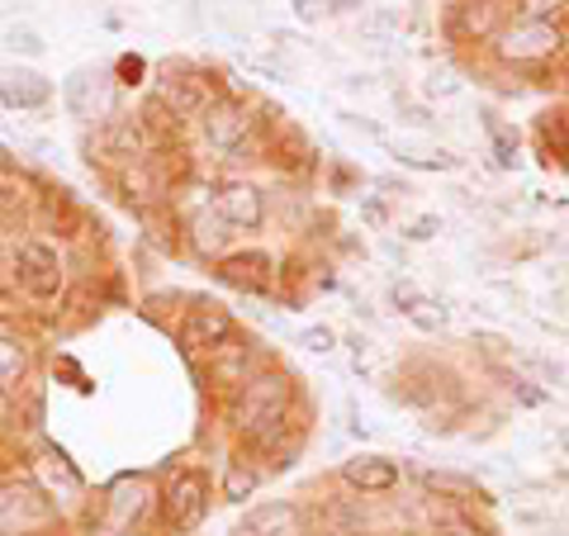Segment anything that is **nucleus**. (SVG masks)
Returning a JSON list of instances; mask_svg holds the SVG:
<instances>
[{"instance_id":"nucleus-1","label":"nucleus","mask_w":569,"mask_h":536,"mask_svg":"<svg viewBox=\"0 0 569 536\" xmlns=\"http://www.w3.org/2000/svg\"><path fill=\"white\" fill-rule=\"evenodd\" d=\"M290 404H295V380L284 370H257L252 380H247L233 399H228L223 408V423H228V433L242 437V441H252L261 427H271L276 418L290 414Z\"/></svg>"},{"instance_id":"nucleus-2","label":"nucleus","mask_w":569,"mask_h":536,"mask_svg":"<svg viewBox=\"0 0 569 536\" xmlns=\"http://www.w3.org/2000/svg\"><path fill=\"white\" fill-rule=\"evenodd\" d=\"M10 271H14V285L29 295V299H58L62 295V285H67V261L58 252V242H48V238H24V242H14V261H10Z\"/></svg>"},{"instance_id":"nucleus-3","label":"nucleus","mask_w":569,"mask_h":536,"mask_svg":"<svg viewBox=\"0 0 569 536\" xmlns=\"http://www.w3.org/2000/svg\"><path fill=\"white\" fill-rule=\"evenodd\" d=\"M493 52L508 67H537L565 52V29L556 20H527L522 14V20H512L493 33Z\"/></svg>"},{"instance_id":"nucleus-4","label":"nucleus","mask_w":569,"mask_h":536,"mask_svg":"<svg viewBox=\"0 0 569 536\" xmlns=\"http://www.w3.org/2000/svg\"><path fill=\"white\" fill-rule=\"evenodd\" d=\"M213 504V485H209V470L200 466H181L171 475V485L162 494V527L167 532H194L209 517Z\"/></svg>"},{"instance_id":"nucleus-5","label":"nucleus","mask_w":569,"mask_h":536,"mask_svg":"<svg viewBox=\"0 0 569 536\" xmlns=\"http://www.w3.org/2000/svg\"><path fill=\"white\" fill-rule=\"evenodd\" d=\"M200 133L213 152L223 157H238L247 152V142L257 133V119H252V105L238 100V96H213V105L200 115Z\"/></svg>"},{"instance_id":"nucleus-6","label":"nucleus","mask_w":569,"mask_h":536,"mask_svg":"<svg viewBox=\"0 0 569 536\" xmlns=\"http://www.w3.org/2000/svg\"><path fill=\"white\" fill-rule=\"evenodd\" d=\"M58 517V504L33 485V479H10L0 485V536H29Z\"/></svg>"},{"instance_id":"nucleus-7","label":"nucleus","mask_w":569,"mask_h":536,"mask_svg":"<svg viewBox=\"0 0 569 536\" xmlns=\"http://www.w3.org/2000/svg\"><path fill=\"white\" fill-rule=\"evenodd\" d=\"M152 508V479L148 475H123L100 498V532L104 536H133V527Z\"/></svg>"},{"instance_id":"nucleus-8","label":"nucleus","mask_w":569,"mask_h":536,"mask_svg":"<svg viewBox=\"0 0 569 536\" xmlns=\"http://www.w3.org/2000/svg\"><path fill=\"white\" fill-rule=\"evenodd\" d=\"M62 105L71 110V119H81V123H96V119L110 123L114 119V81H110V71L77 67L62 81Z\"/></svg>"},{"instance_id":"nucleus-9","label":"nucleus","mask_w":569,"mask_h":536,"mask_svg":"<svg viewBox=\"0 0 569 536\" xmlns=\"http://www.w3.org/2000/svg\"><path fill=\"white\" fill-rule=\"evenodd\" d=\"M152 100H162L176 119H200L213 105V81L194 67H162L152 86Z\"/></svg>"},{"instance_id":"nucleus-10","label":"nucleus","mask_w":569,"mask_h":536,"mask_svg":"<svg viewBox=\"0 0 569 536\" xmlns=\"http://www.w3.org/2000/svg\"><path fill=\"white\" fill-rule=\"evenodd\" d=\"M233 332H238L233 314H228L223 304H213V299H200L194 309H186L181 328H176V337H181V347L190 356H209L213 347H223Z\"/></svg>"},{"instance_id":"nucleus-11","label":"nucleus","mask_w":569,"mask_h":536,"mask_svg":"<svg viewBox=\"0 0 569 536\" xmlns=\"http://www.w3.org/2000/svg\"><path fill=\"white\" fill-rule=\"evenodd\" d=\"M257 370H261V366H257V347H252V343H242V337L233 332L223 347H213V351H209V370H204V380H209L213 389H219V395L233 399L238 389H242L247 380H252Z\"/></svg>"},{"instance_id":"nucleus-12","label":"nucleus","mask_w":569,"mask_h":536,"mask_svg":"<svg viewBox=\"0 0 569 536\" xmlns=\"http://www.w3.org/2000/svg\"><path fill=\"white\" fill-rule=\"evenodd\" d=\"M213 276H219L228 290L242 295H266L276 285V261L261 252V247H242V252H228L213 261Z\"/></svg>"},{"instance_id":"nucleus-13","label":"nucleus","mask_w":569,"mask_h":536,"mask_svg":"<svg viewBox=\"0 0 569 536\" xmlns=\"http://www.w3.org/2000/svg\"><path fill=\"white\" fill-rule=\"evenodd\" d=\"M33 485H39L52 504H67V508L86 504V479L77 475V466H71L62 451H39V460H33Z\"/></svg>"},{"instance_id":"nucleus-14","label":"nucleus","mask_w":569,"mask_h":536,"mask_svg":"<svg viewBox=\"0 0 569 536\" xmlns=\"http://www.w3.org/2000/svg\"><path fill=\"white\" fill-rule=\"evenodd\" d=\"M213 214H219L228 228H247V234H252V228L266 224V195L252 181H223L219 195H213Z\"/></svg>"},{"instance_id":"nucleus-15","label":"nucleus","mask_w":569,"mask_h":536,"mask_svg":"<svg viewBox=\"0 0 569 536\" xmlns=\"http://www.w3.org/2000/svg\"><path fill=\"white\" fill-rule=\"evenodd\" d=\"M399 479H403V470H399V460H389V456H351V460H342V485L347 489H356V494H366V498H380V494H395L399 489Z\"/></svg>"},{"instance_id":"nucleus-16","label":"nucleus","mask_w":569,"mask_h":536,"mask_svg":"<svg viewBox=\"0 0 569 536\" xmlns=\"http://www.w3.org/2000/svg\"><path fill=\"white\" fill-rule=\"evenodd\" d=\"M0 100L10 110H43L52 100V81L29 67H0Z\"/></svg>"},{"instance_id":"nucleus-17","label":"nucleus","mask_w":569,"mask_h":536,"mask_svg":"<svg viewBox=\"0 0 569 536\" xmlns=\"http://www.w3.org/2000/svg\"><path fill=\"white\" fill-rule=\"evenodd\" d=\"M389 304L413 324L418 332H437V328H447V309L432 299V295H422L413 280H399L395 290H389Z\"/></svg>"},{"instance_id":"nucleus-18","label":"nucleus","mask_w":569,"mask_h":536,"mask_svg":"<svg viewBox=\"0 0 569 536\" xmlns=\"http://www.w3.org/2000/svg\"><path fill=\"white\" fill-rule=\"evenodd\" d=\"M228 242H233V228H228L213 209H200L190 219V247H194V257L219 261V257H228Z\"/></svg>"},{"instance_id":"nucleus-19","label":"nucleus","mask_w":569,"mask_h":536,"mask_svg":"<svg viewBox=\"0 0 569 536\" xmlns=\"http://www.w3.org/2000/svg\"><path fill=\"white\" fill-rule=\"evenodd\" d=\"M295 527H299L295 504H257L242 517V532L252 536H295Z\"/></svg>"},{"instance_id":"nucleus-20","label":"nucleus","mask_w":569,"mask_h":536,"mask_svg":"<svg viewBox=\"0 0 569 536\" xmlns=\"http://www.w3.org/2000/svg\"><path fill=\"white\" fill-rule=\"evenodd\" d=\"M29 380V347L20 337L0 332V395H20Z\"/></svg>"},{"instance_id":"nucleus-21","label":"nucleus","mask_w":569,"mask_h":536,"mask_svg":"<svg viewBox=\"0 0 569 536\" xmlns=\"http://www.w3.org/2000/svg\"><path fill=\"white\" fill-rule=\"evenodd\" d=\"M266 470L257 466V456H233L228 460V475H223V498L228 504H247L257 489H261Z\"/></svg>"},{"instance_id":"nucleus-22","label":"nucleus","mask_w":569,"mask_h":536,"mask_svg":"<svg viewBox=\"0 0 569 536\" xmlns=\"http://www.w3.org/2000/svg\"><path fill=\"white\" fill-rule=\"evenodd\" d=\"M395 162L413 171H456L460 157L447 148H408V142H395Z\"/></svg>"},{"instance_id":"nucleus-23","label":"nucleus","mask_w":569,"mask_h":536,"mask_svg":"<svg viewBox=\"0 0 569 536\" xmlns=\"http://www.w3.org/2000/svg\"><path fill=\"white\" fill-rule=\"evenodd\" d=\"M537 129H541V142L550 148V157L569 162V110H546ZM550 157H546V162H550Z\"/></svg>"},{"instance_id":"nucleus-24","label":"nucleus","mask_w":569,"mask_h":536,"mask_svg":"<svg viewBox=\"0 0 569 536\" xmlns=\"http://www.w3.org/2000/svg\"><path fill=\"white\" fill-rule=\"evenodd\" d=\"M29 219V200L14 181H0V234H20Z\"/></svg>"},{"instance_id":"nucleus-25","label":"nucleus","mask_w":569,"mask_h":536,"mask_svg":"<svg viewBox=\"0 0 569 536\" xmlns=\"http://www.w3.org/2000/svg\"><path fill=\"white\" fill-rule=\"evenodd\" d=\"M493 10H498V0H470V6H460V24H466L475 39H493V33L503 29Z\"/></svg>"},{"instance_id":"nucleus-26","label":"nucleus","mask_w":569,"mask_h":536,"mask_svg":"<svg viewBox=\"0 0 569 536\" xmlns=\"http://www.w3.org/2000/svg\"><path fill=\"white\" fill-rule=\"evenodd\" d=\"M119 190L129 195V200H152V195H157L148 167H142V157H138V162H123V171H119Z\"/></svg>"},{"instance_id":"nucleus-27","label":"nucleus","mask_w":569,"mask_h":536,"mask_svg":"<svg viewBox=\"0 0 569 536\" xmlns=\"http://www.w3.org/2000/svg\"><path fill=\"white\" fill-rule=\"evenodd\" d=\"M6 48L20 52V58H43V52H48V43L33 29H6Z\"/></svg>"},{"instance_id":"nucleus-28","label":"nucleus","mask_w":569,"mask_h":536,"mask_svg":"<svg viewBox=\"0 0 569 536\" xmlns=\"http://www.w3.org/2000/svg\"><path fill=\"white\" fill-rule=\"evenodd\" d=\"M299 347L313 351V356H328V351H337V332L328 324H313V328L299 332Z\"/></svg>"},{"instance_id":"nucleus-29","label":"nucleus","mask_w":569,"mask_h":536,"mask_svg":"<svg viewBox=\"0 0 569 536\" xmlns=\"http://www.w3.org/2000/svg\"><path fill=\"white\" fill-rule=\"evenodd\" d=\"M422 91H427V100H447V96L460 91V77H456L451 67H441V71H432V77H427Z\"/></svg>"},{"instance_id":"nucleus-30","label":"nucleus","mask_w":569,"mask_h":536,"mask_svg":"<svg viewBox=\"0 0 569 536\" xmlns=\"http://www.w3.org/2000/svg\"><path fill=\"white\" fill-rule=\"evenodd\" d=\"M422 485L427 489H447V494H456V498H475L479 489L470 485V479H456V475H432V470H422Z\"/></svg>"},{"instance_id":"nucleus-31","label":"nucleus","mask_w":569,"mask_h":536,"mask_svg":"<svg viewBox=\"0 0 569 536\" xmlns=\"http://www.w3.org/2000/svg\"><path fill=\"white\" fill-rule=\"evenodd\" d=\"M569 10V0H522V14L527 20H556V14Z\"/></svg>"},{"instance_id":"nucleus-32","label":"nucleus","mask_w":569,"mask_h":536,"mask_svg":"<svg viewBox=\"0 0 569 536\" xmlns=\"http://www.w3.org/2000/svg\"><path fill=\"white\" fill-rule=\"evenodd\" d=\"M437 234H441V219H437V214H422V219L408 224V238H413V242H427V238H437Z\"/></svg>"},{"instance_id":"nucleus-33","label":"nucleus","mask_w":569,"mask_h":536,"mask_svg":"<svg viewBox=\"0 0 569 536\" xmlns=\"http://www.w3.org/2000/svg\"><path fill=\"white\" fill-rule=\"evenodd\" d=\"M475 347H485L489 356H512V343H508V337H493V332H475Z\"/></svg>"},{"instance_id":"nucleus-34","label":"nucleus","mask_w":569,"mask_h":536,"mask_svg":"<svg viewBox=\"0 0 569 536\" xmlns=\"http://www.w3.org/2000/svg\"><path fill=\"white\" fill-rule=\"evenodd\" d=\"M295 14L305 24H318V20H323V6H318V0H295Z\"/></svg>"},{"instance_id":"nucleus-35","label":"nucleus","mask_w":569,"mask_h":536,"mask_svg":"<svg viewBox=\"0 0 569 536\" xmlns=\"http://www.w3.org/2000/svg\"><path fill=\"white\" fill-rule=\"evenodd\" d=\"M512 395L522 404H546V389H531V380H512Z\"/></svg>"},{"instance_id":"nucleus-36","label":"nucleus","mask_w":569,"mask_h":536,"mask_svg":"<svg viewBox=\"0 0 569 536\" xmlns=\"http://www.w3.org/2000/svg\"><path fill=\"white\" fill-rule=\"evenodd\" d=\"M142 71H148V67H142V58H119V77H123V86H133Z\"/></svg>"},{"instance_id":"nucleus-37","label":"nucleus","mask_w":569,"mask_h":536,"mask_svg":"<svg viewBox=\"0 0 569 536\" xmlns=\"http://www.w3.org/2000/svg\"><path fill=\"white\" fill-rule=\"evenodd\" d=\"M347 347H351V356H356V370H361V366L370 361V343H366L361 332H351V337H347Z\"/></svg>"},{"instance_id":"nucleus-38","label":"nucleus","mask_w":569,"mask_h":536,"mask_svg":"<svg viewBox=\"0 0 569 536\" xmlns=\"http://www.w3.org/2000/svg\"><path fill=\"white\" fill-rule=\"evenodd\" d=\"M233 536H252V532H242V527H238V532H233Z\"/></svg>"},{"instance_id":"nucleus-39","label":"nucleus","mask_w":569,"mask_h":536,"mask_svg":"<svg viewBox=\"0 0 569 536\" xmlns=\"http://www.w3.org/2000/svg\"><path fill=\"white\" fill-rule=\"evenodd\" d=\"M565 451H569V441H565Z\"/></svg>"}]
</instances>
